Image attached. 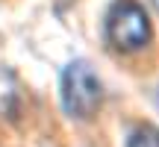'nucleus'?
Listing matches in <instances>:
<instances>
[{
  "mask_svg": "<svg viewBox=\"0 0 159 147\" xmlns=\"http://www.w3.org/2000/svg\"><path fill=\"white\" fill-rule=\"evenodd\" d=\"M156 6H159V0H156Z\"/></svg>",
  "mask_w": 159,
  "mask_h": 147,
  "instance_id": "20e7f679",
  "label": "nucleus"
},
{
  "mask_svg": "<svg viewBox=\"0 0 159 147\" xmlns=\"http://www.w3.org/2000/svg\"><path fill=\"white\" fill-rule=\"evenodd\" d=\"M127 147H159V127L139 124L127 138Z\"/></svg>",
  "mask_w": 159,
  "mask_h": 147,
  "instance_id": "7ed1b4c3",
  "label": "nucleus"
},
{
  "mask_svg": "<svg viewBox=\"0 0 159 147\" xmlns=\"http://www.w3.org/2000/svg\"><path fill=\"white\" fill-rule=\"evenodd\" d=\"M59 97H62V109L68 118L74 121H91L103 106V85L100 77L94 74L85 59H74L68 68L62 71V82H59Z\"/></svg>",
  "mask_w": 159,
  "mask_h": 147,
  "instance_id": "f03ea898",
  "label": "nucleus"
},
{
  "mask_svg": "<svg viewBox=\"0 0 159 147\" xmlns=\"http://www.w3.org/2000/svg\"><path fill=\"white\" fill-rule=\"evenodd\" d=\"M106 47L121 59H139L153 47V21L139 0H115L103 21Z\"/></svg>",
  "mask_w": 159,
  "mask_h": 147,
  "instance_id": "f257e3e1",
  "label": "nucleus"
}]
</instances>
